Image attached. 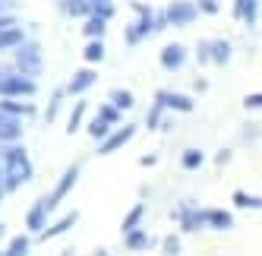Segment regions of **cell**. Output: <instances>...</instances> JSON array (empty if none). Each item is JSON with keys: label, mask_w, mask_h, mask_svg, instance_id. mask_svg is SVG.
<instances>
[{"label": "cell", "mask_w": 262, "mask_h": 256, "mask_svg": "<svg viewBox=\"0 0 262 256\" xmlns=\"http://www.w3.org/2000/svg\"><path fill=\"white\" fill-rule=\"evenodd\" d=\"M114 101H117V108H133V95L123 92V89H120V92H114Z\"/></svg>", "instance_id": "obj_19"}, {"label": "cell", "mask_w": 262, "mask_h": 256, "mask_svg": "<svg viewBox=\"0 0 262 256\" xmlns=\"http://www.w3.org/2000/svg\"><path fill=\"white\" fill-rule=\"evenodd\" d=\"M107 130H111V123H107V120H104V117H98V120H95V123H92V136H104V133H107Z\"/></svg>", "instance_id": "obj_20"}, {"label": "cell", "mask_w": 262, "mask_h": 256, "mask_svg": "<svg viewBox=\"0 0 262 256\" xmlns=\"http://www.w3.org/2000/svg\"><path fill=\"white\" fill-rule=\"evenodd\" d=\"M142 244H145L142 234H129V247H142Z\"/></svg>", "instance_id": "obj_26"}, {"label": "cell", "mask_w": 262, "mask_h": 256, "mask_svg": "<svg viewBox=\"0 0 262 256\" xmlns=\"http://www.w3.org/2000/svg\"><path fill=\"white\" fill-rule=\"evenodd\" d=\"M104 57V48H101V41H92L89 48H85V60H101Z\"/></svg>", "instance_id": "obj_14"}, {"label": "cell", "mask_w": 262, "mask_h": 256, "mask_svg": "<svg viewBox=\"0 0 262 256\" xmlns=\"http://www.w3.org/2000/svg\"><path fill=\"white\" fill-rule=\"evenodd\" d=\"M199 161H202V155H199V152H193V155H183V164H186V168H196Z\"/></svg>", "instance_id": "obj_22"}, {"label": "cell", "mask_w": 262, "mask_h": 256, "mask_svg": "<svg viewBox=\"0 0 262 256\" xmlns=\"http://www.w3.org/2000/svg\"><path fill=\"white\" fill-rule=\"evenodd\" d=\"M196 16V7L190 4V0H177V4H171L164 10V23H174V26H180V23H190Z\"/></svg>", "instance_id": "obj_2"}, {"label": "cell", "mask_w": 262, "mask_h": 256, "mask_svg": "<svg viewBox=\"0 0 262 256\" xmlns=\"http://www.w3.org/2000/svg\"><path fill=\"white\" fill-rule=\"evenodd\" d=\"M16 67H19L23 73H38V70H41V57H38V48H32V45L19 48V51H16Z\"/></svg>", "instance_id": "obj_3"}, {"label": "cell", "mask_w": 262, "mask_h": 256, "mask_svg": "<svg viewBox=\"0 0 262 256\" xmlns=\"http://www.w3.org/2000/svg\"><path fill=\"white\" fill-rule=\"evenodd\" d=\"M215 51H218V54H215V57H218V63H224V60H228V45H224V41H221V45H215Z\"/></svg>", "instance_id": "obj_23"}, {"label": "cell", "mask_w": 262, "mask_h": 256, "mask_svg": "<svg viewBox=\"0 0 262 256\" xmlns=\"http://www.w3.org/2000/svg\"><path fill=\"white\" fill-rule=\"evenodd\" d=\"M82 111H85V104H79L76 111H73V120H70V133H73V130L79 126V117H82Z\"/></svg>", "instance_id": "obj_21"}, {"label": "cell", "mask_w": 262, "mask_h": 256, "mask_svg": "<svg viewBox=\"0 0 262 256\" xmlns=\"http://www.w3.org/2000/svg\"><path fill=\"white\" fill-rule=\"evenodd\" d=\"M16 139L19 136V126H16V120H0V139Z\"/></svg>", "instance_id": "obj_12"}, {"label": "cell", "mask_w": 262, "mask_h": 256, "mask_svg": "<svg viewBox=\"0 0 262 256\" xmlns=\"http://www.w3.org/2000/svg\"><path fill=\"white\" fill-rule=\"evenodd\" d=\"M234 199H237L240 206H256V203H259V199H253V196H243V193H237Z\"/></svg>", "instance_id": "obj_24"}, {"label": "cell", "mask_w": 262, "mask_h": 256, "mask_svg": "<svg viewBox=\"0 0 262 256\" xmlns=\"http://www.w3.org/2000/svg\"><path fill=\"white\" fill-rule=\"evenodd\" d=\"M158 104H171V108H177V111H190V104H193V101H186L183 95H171V92H161V95H158Z\"/></svg>", "instance_id": "obj_8"}, {"label": "cell", "mask_w": 262, "mask_h": 256, "mask_svg": "<svg viewBox=\"0 0 262 256\" xmlns=\"http://www.w3.org/2000/svg\"><path fill=\"white\" fill-rule=\"evenodd\" d=\"M0 92H7V95H29V92H32V82H19V79H0Z\"/></svg>", "instance_id": "obj_6"}, {"label": "cell", "mask_w": 262, "mask_h": 256, "mask_svg": "<svg viewBox=\"0 0 262 256\" xmlns=\"http://www.w3.org/2000/svg\"><path fill=\"white\" fill-rule=\"evenodd\" d=\"M73 222H76V212H73V215H67L63 222H57V225H54V228H51V231L45 234V237H54V234H60V231H67V228H70Z\"/></svg>", "instance_id": "obj_15"}, {"label": "cell", "mask_w": 262, "mask_h": 256, "mask_svg": "<svg viewBox=\"0 0 262 256\" xmlns=\"http://www.w3.org/2000/svg\"><path fill=\"white\" fill-rule=\"evenodd\" d=\"M19 41H23V32H19V29H7V32H0V48L19 45Z\"/></svg>", "instance_id": "obj_10"}, {"label": "cell", "mask_w": 262, "mask_h": 256, "mask_svg": "<svg viewBox=\"0 0 262 256\" xmlns=\"http://www.w3.org/2000/svg\"><path fill=\"white\" fill-rule=\"evenodd\" d=\"M183 57H186V51H183L180 45H171V48H164V54H161V63L174 70V67H180V63H183Z\"/></svg>", "instance_id": "obj_5"}, {"label": "cell", "mask_w": 262, "mask_h": 256, "mask_svg": "<svg viewBox=\"0 0 262 256\" xmlns=\"http://www.w3.org/2000/svg\"><path fill=\"white\" fill-rule=\"evenodd\" d=\"M139 218H142V206H136L133 212H129V215H126V222H123V231H133V225L139 222Z\"/></svg>", "instance_id": "obj_18"}, {"label": "cell", "mask_w": 262, "mask_h": 256, "mask_svg": "<svg viewBox=\"0 0 262 256\" xmlns=\"http://www.w3.org/2000/svg\"><path fill=\"white\" fill-rule=\"evenodd\" d=\"M45 212H48V203H41V209H32V212H29V228H32V231H38V228H41Z\"/></svg>", "instance_id": "obj_11"}, {"label": "cell", "mask_w": 262, "mask_h": 256, "mask_svg": "<svg viewBox=\"0 0 262 256\" xmlns=\"http://www.w3.org/2000/svg\"><path fill=\"white\" fill-rule=\"evenodd\" d=\"M7 164H10V190H16V184L19 180H29L32 177V164H29V158H26V152L23 149H13L10 155H7Z\"/></svg>", "instance_id": "obj_1"}, {"label": "cell", "mask_w": 262, "mask_h": 256, "mask_svg": "<svg viewBox=\"0 0 262 256\" xmlns=\"http://www.w3.org/2000/svg\"><path fill=\"white\" fill-rule=\"evenodd\" d=\"M104 32V19L101 16H92V19L85 23V35H101Z\"/></svg>", "instance_id": "obj_13"}, {"label": "cell", "mask_w": 262, "mask_h": 256, "mask_svg": "<svg viewBox=\"0 0 262 256\" xmlns=\"http://www.w3.org/2000/svg\"><path fill=\"white\" fill-rule=\"evenodd\" d=\"M202 10L205 13H218V0H202Z\"/></svg>", "instance_id": "obj_25"}, {"label": "cell", "mask_w": 262, "mask_h": 256, "mask_svg": "<svg viewBox=\"0 0 262 256\" xmlns=\"http://www.w3.org/2000/svg\"><path fill=\"white\" fill-rule=\"evenodd\" d=\"M98 256H104V250H98Z\"/></svg>", "instance_id": "obj_27"}, {"label": "cell", "mask_w": 262, "mask_h": 256, "mask_svg": "<svg viewBox=\"0 0 262 256\" xmlns=\"http://www.w3.org/2000/svg\"><path fill=\"white\" fill-rule=\"evenodd\" d=\"M26 247H29L26 237H16V241L10 244V250H7V256H23V253H26Z\"/></svg>", "instance_id": "obj_16"}, {"label": "cell", "mask_w": 262, "mask_h": 256, "mask_svg": "<svg viewBox=\"0 0 262 256\" xmlns=\"http://www.w3.org/2000/svg\"><path fill=\"white\" fill-rule=\"evenodd\" d=\"M234 13L253 23V16H256V0H237V4H234Z\"/></svg>", "instance_id": "obj_9"}, {"label": "cell", "mask_w": 262, "mask_h": 256, "mask_svg": "<svg viewBox=\"0 0 262 256\" xmlns=\"http://www.w3.org/2000/svg\"><path fill=\"white\" fill-rule=\"evenodd\" d=\"M129 136H133V126H123L120 133H111V136L101 142V152H114V149H120V145H123Z\"/></svg>", "instance_id": "obj_4"}, {"label": "cell", "mask_w": 262, "mask_h": 256, "mask_svg": "<svg viewBox=\"0 0 262 256\" xmlns=\"http://www.w3.org/2000/svg\"><path fill=\"white\" fill-rule=\"evenodd\" d=\"M92 82H95V73H92V70H79V73H76V79H73L67 89H70V92H82V89L92 86Z\"/></svg>", "instance_id": "obj_7"}, {"label": "cell", "mask_w": 262, "mask_h": 256, "mask_svg": "<svg viewBox=\"0 0 262 256\" xmlns=\"http://www.w3.org/2000/svg\"><path fill=\"white\" fill-rule=\"evenodd\" d=\"M209 222H212V225H221V228H228V225H231V215H228V212H209Z\"/></svg>", "instance_id": "obj_17"}]
</instances>
